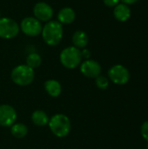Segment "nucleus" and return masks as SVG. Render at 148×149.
Instances as JSON below:
<instances>
[{
  "label": "nucleus",
  "instance_id": "1",
  "mask_svg": "<svg viewBox=\"0 0 148 149\" xmlns=\"http://www.w3.org/2000/svg\"><path fill=\"white\" fill-rule=\"evenodd\" d=\"M41 34L48 45H57L63 38V26L58 21H48L43 27Z\"/></svg>",
  "mask_w": 148,
  "mask_h": 149
},
{
  "label": "nucleus",
  "instance_id": "2",
  "mask_svg": "<svg viewBox=\"0 0 148 149\" xmlns=\"http://www.w3.org/2000/svg\"><path fill=\"white\" fill-rule=\"evenodd\" d=\"M48 125L51 133L58 138H64L71 132L72 125L70 119L63 113L54 114L50 119Z\"/></svg>",
  "mask_w": 148,
  "mask_h": 149
},
{
  "label": "nucleus",
  "instance_id": "3",
  "mask_svg": "<svg viewBox=\"0 0 148 149\" xmlns=\"http://www.w3.org/2000/svg\"><path fill=\"white\" fill-rule=\"evenodd\" d=\"M11 80L19 86H26L32 83L35 78L34 69L27 65H19L13 68L10 74Z\"/></svg>",
  "mask_w": 148,
  "mask_h": 149
},
{
  "label": "nucleus",
  "instance_id": "4",
  "mask_svg": "<svg viewBox=\"0 0 148 149\" xmlns=\"http://www.w3.org/2000/svg\"><path fill=\"white\" fill-rule=\"evenodd\" d=\"M59 59L64 67L67 69H74L79 65L82 60L81 51L75 46L66 47L61 52Z\"/></svg>",
  "mask_w": 148,
  "mask_h": 149
},
{
  "label": "nucleus",
  "instance_id": "5",
  "mask_svg": "<svg viewBox=\"0 0 148 149\" xmlns=\"http://www.w3.org/2000/svg\"><path fill=\"white\" fill-rule=\"evenodd\" d=\"M19 32L17 23L10 17H0V38L10 39L15 38Z\"/></svg>",
  "mask_w": 148,
  "mask_h": 149
},
{
  "label": "nucleus",
  "instance_id": "6",
  "mask_svg": "<svg viewBox=\"0 0 148 149\" xmlns=\"http://www.w3.org/2000/svg\"><path fill=\"white\" fill-rule=\"evenodd\" d=\"M108 76L112 82L116 85H125L130 79V72L122 65H115L108 71Z\"/></svg>",
  "mask_w": 148,
  "mask_h": 149
},
{
  "label": "nucleus",
  "instance_id": "7",
  "mask_svg": "<svg viewBox=\"0 0 148 149\" xmlns=\"http://www.w3.org/2000/svg\"><path fill=\"white\" fill-rule=\"evenodd\" d=\"M20 28L22 31L29 37H36L42 32V24L41 22L33 17H27L24 18L21 22Z\"/></svg>",
  "mask_w": 148,
  "mask_h": 149
},
{
  "label": "nucleus",
  "instance_id": "8",
  "mask_svg": "<svg viewBox=\"0 0 148 149\" xmlns=\"http://www.w3.org/2000/svg\"><path fill=\"white\" fill-rule=\"evenodd\" d=\"M17 114L15 108L10 105H0V126L3 127H11L17 120Z\"/></svg>",
  "mask_w": 148,
  "mask_h": 149
},
{
  "label": "nucleus",
  "instance_id": "9",
  "mask_svg": "<svg viewBox=\"0 0 148 149\" xmlns=\"http://www.w3.org/2000/svg\"><path fill=\"white\" fill-rule=\"evenodd\" d=\"M33 13L37 19L40 22H48L53 16V9L50 4L44 2H39L35 4Z\"/></svg>",
  "mask_w": 148,
  "mask_h": 149
},
{
  "label": "nucleus",
  "instance_id": "10",
  "mask_svg": "<svg viewBox=\"0 0 148 149\" xmlns=\"http://www.w3.org/2000/svg\"><path fill=\"white\" fill-rule=\"evenodd\" d=\"M80 72L86 78L96 79L98 76L100 75L101 66L95 60L86 59L85 61H84L81 64V65H80Z\"/></svg>",
  "mask_w": 148,
  "mask_h": 149
},
{
  "label": "nucleus",
  "instance_id": "11",
  "mask_svg": "<svg viewBox=\"0 0 148 149\" xmlns=\"http://www.w3.org/2000/svg\"><path fill=\"white\" fill-rule=\"evenodd\" d=\"M114 17L120 22H126L131 17V10L126 3H119L114 7Z\"/></svg>",
  "mask_w": 148,
  "mask_h": 149
},
{
  "label": "nucleus",
  "instance_id": "12",
  "mask_svg": "<svg viewBox=\"0 0 148 149\" xmlns=\"http://www.w3.org/2000/svg\"><path fill=\"white\" fill-rule=\"evenodd\" d=\"M76 13L70 7H65L61 9L58 14V21L61 24H69L75 20Z\"/></svg>",
  "mask_w": 148,
  "mask_h": 149
},
{
  "label": "nucleus",
  "instance_id": "13",
  "mask_svg": "<svg viewBox=\"0 0 148 149\" xmlns=\"http://www.w3.org/2000/svg\"><path fill=\"white\" fill-rule=\"evenodd\" d=\"M44 90L46 93L53 98L58 97L62 92V86L60 83L56 79H48L44 82Z\"/></svg>",
  "mask_w": 148,
  "mask_h": 149
},
{
  "label": "nucleus",
  "instance_id": "14",
  "mask_svg": "<svg viewBox=\"0 0 148 149\" xmlns=\"http://www.w3.org/2000/svg\"><path fill=\"white\" fill-rule=\"evenodd\" d=\"M49 120L50 118L44 111L36 110L31 114V121L34 125L38 127H44L48 125Z\"/></svg>",
  "mask_w": 148,
  "mask_h": 149
},
{
  "label": "nucleus",
  "instance_id": "15",
  "mask_svg": "<svg viewBox=\"0 0 148 149\" xmlns=\"http://www.w3.org/2000/svg\"><path fill=\"white\" fill-rule=\"evenodd\" d=\"M72 43L77 48H85L88 44V36L83 31H77L72 36Z\"/></svg>",
  "mask_w": 148,
  "mask_h": 149
},
{
  "label": "nucleus",
  "instance_id": "16",
  "mask_svg": "<svg viewBox=\"0 0 148 149\" xmlns=\"http://www.w3.org/2000/svg\"><path fill=\"white\" fill-rule=\"evenodd\" d=\"M10 133L11 134L18 139L24 138L27 135L28 128L24 124L22 123H14L10 127Z\"/></svg>",
  "mask_w": 148,
  "mask_h": 149
},
{
  "label": "nucleus",
  "instance_id": "17",
  "mask_svg": "<svg viewBox=\"0 0 148 149\" xmlns=\"http://www.w3.org/2000/svg\"><path fill=\"white\" fill-rule=\"evenodd\" d=\"M41 63H42V58L40 55L36 52L29 54L26 58V65L32 69L38 68L41 65Z\"/></svg>",
  "mask_w": 148,
  "mask_h": 149
},
{
  "label": "nucleus",
  "instance_id": "18",
  "mask_svg": "<svg viewBox=\"0 0 148 149\" xmlns=\"http://www.w3.org/2000/svg\"><path fill=\"white\" fill-rule=\"evenodd\" d=\"M95 84L98 88L101 90H106L109 86V79L105 76L99 75L95 79Z\"/></svg>",
  "mask_w": 148,
  "mask_h": 149
},
{
  "label": "nucleus",
  "instance_id": "19",
  "mask_svg": "<svg viewBox=\"0 0 148 149\" xmlns=\"http://www.w3.org/2000/svg\"><path fill=\"white\" fill-rule=\"evenodd\" d=\"M141 135L148 141V121H146L141 126Z\"/></svg>",
  "mask_w": 148,
  "mask_h": 149
},
{
  "label": "nucleus",
  "instance_id": "20",
  "mask_svg": "<svg viewBox=\"0 0 148 149\" xmlns=\"http://www.w3.org/2000/svg\"><path fill=\"white\" fill-rule=\"evenodd\" d=\"M120 0H104V3L108 7H115Z\"/></svg>",
  "mask_w": 148,
  "mask_h": 149
},
{
  "label": "nucleus",
  "instance_id": "21",
  "mask_svg": "<svg viewBox=\"0 0 148 149\" xmlns=\"http://www.w3.org/2000/svg\"><path fill=\"white\" fill-rule=\"evenodd\" d=\"M81 56H82V58H85V59H89L90 57H91V52L90 50L86 49V48H84L82 51H81Z\"/></svg>",
  "mask_w": 148,
  "mask_h": 149
},
{
  "label": "nucleus",
  "instance_id": "22",
  "mask_svg": "<svg viewBox=\"0 0 148 149\" xmlns=\"http://www.w3.org/2000/svg\"><path fill=\"white\" fill-rule=\"evenodd\" d=\"M123 2V3H126V4H133L134 3H136L138 0H121Z\"/></svg>",
  "mask_w": 148,
  "mask_h": 149
},
{
  "label": "nucleus",
  "instance_id": "23",
  "mask_svg": "<svg viewBox=\"0 0 148 149\" xmlns=\"http://www.w3.org/2000/svg\"><path fill=\"white\" fill-rule=\"evenodd\" d=\"M147 149H148V141H147Z\"/></svg>",
  "mask_w": 148,
  "mask_h": 149
},
{
  "label": "nucleus",
  "instance_id": "24",
  "mask_svg": "<svg viewBox=\"0 0 148 149\" xmlns=\"http://www.w3.org/2000/svg\"><path fill=\"white\" fill-rule=\"evenodd\" d=\"M0 16H1V12H0Z\"/></svg>",
  "mask_w": 148,
  "mask_h": 149
}]
</instances>
